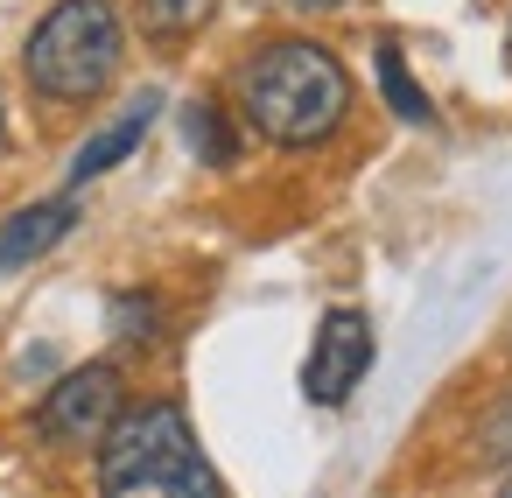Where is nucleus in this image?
Instances as JSON below:
<instances>
[{
	"label": "nucleus",
	"mask_w": 512,
	"mask_h": 498,
	"mask_svg": "<svg viewBox=\"0 0 512 498\" xmlns=\"http://www.w3.org/2000/svg\"><path fill=\"white\" fill-rule=\"evenodd\" d=\"M239 106L274 148H316L351 106V71L323 43H267L239 71Z\"/></svg>",
	"instance_id": "nucleus-1"
},
{
	"label": "nucleus",
	"mask_w": 512,
	"mask_h": 498,
	"mask_svg": "<svg viewBox=\"0 0 512 498\" xmlns=\"http://www.w3.org/2000/svg\"><path fill=\"white\" fill-rule=\"evenodd\" d=\"M99 498H225V484L197 449L183 407L148 400L134 414H113V428L99 435Z\"/></svg>",
	"instance_id": "nucleus-2"
},
{
	"label": "nucleus",
	"mask_w": 512,
	"mask_h": 498,
	"mask_svg": "<svg viewBox=\"0 0 512 498\" xmlns=\"http://www.w3.org/2000/svg\"><path fill=\"white\" fill-rule=\"evenodd\" d=\"M120 8L113 0H57L29 36V85L43 99H99L120 71Z\"/></svg>",
	"instance_id": "nucleus-3"
},
{
	"label": "nucleus",
	"mask_w": 512,
	"mask_h": 498,
	"mask_svg": "<svg viewBox=\"0 0 512 498\" xmlns=\"http://www.w3.org/2000/svg\"><path fill=\"white\" fill-rule=\"evenodd\" d=\"M365 372H372V323L358 309H330L316 323V344H309V365H302V393L316 407H344Z\"/></svg>",
	"instance_id": "nucleus-4"
},
{
	"label": "nucleus",
	"mask_w": 512,
	"mask_h": 498,
	"mask_svg": "<svg viewBox=\"0 0 512 498\" xmlns=\"http://www.w3.org/2000/svg\"><path fill=\"white\" fill-rule=\"evenodd\" d=\"M113 414H120V372L78 365L50 386V400L36 407V428H43V442H92L113 428Z\"/></svg>",
	"instance_id": "nucleus-5"
},
{
	"label": "nucleus",
	"mask_w": 512,
	"mask_h": 498,
	"mask_svg": "<svg viewBox=\"0 0 512 498\" xmlns=\"http://www.w3.org/2000/svg\"><path fill=\"white\" fill-rule=\"evenodd\" d=\"M71 225H78V204H71V197H43V204L15 211V218H0V274H15V267L43 260Z\"/></svg>",
	"instance_id": "nucleus-6"
},
{
	"label": "nucleus",
	"mask_w": 512,
	"mask_h": 498,
	"mask_svg": "<svg viewBox=\"0 0 512 498\" xmlns=\"http://www.w3.org/2000/svg\"><path fill=\"white\" fill-rule=\"evenodd\" d=\"M155 113H162V99H155V92H141V99H134V106H127V113L106 127V134H92V141L78 148V162H71V183H92V176L120 169V162L141 148V134L155 127Z\"/></svg>",
	"instance_id": "nucleus-7"
},
{
	"label": "nucleus",
	"mask_w": 512,
	"mask_h": 498,
	"mask_svg": "<svg viewBox=\"0 0 512 498\" xmlns=\"http://www.w3.org/2000/svg\"><path fill=\"white\" fill-rule=\"evenodd\" d=\"M183 141H190L211 169H225V162L239 155V134H232V120H225L211 99H190V106H183Z\"/></svg>",
	"instance_id": "nucleus-8"
},
{
	"label": "nucleus",
	"mask_w": 512,
	"mask_h": 498,
	"mask_svg": "<svg viewBox=\"0 0 512 498\" xmlns=\"http://www.w3.org/2000/svg\"><path fill=\"white\" fill-rule=\"evenodd\" d=\"M211 15H218V0H141V29H148L155 43H183V36H197Z\"/></svg>",
	"instance_id": "nucleus-9"
},
{
	"label": "nucleus",
	"mask_w": 512,
	"mask_h": 498,
	"mask_svg": "<svg viewBox=\"0 0 512 498\" xmlns=\"http://www.w3.org/2000/svg\"><path fill=\"white\" fill-rule=\"evenodd\" d=\"M379 85H386V106H393L400 120H414V127H428V120H435V106L421 99V85H414V71H407L400 43H379Z\"/></svg>",
	"instance_id": "nucleus-10"
},
{
	"label": "nucleus",
	"mask_w": 512,
	"mask_h": 498,
	"mask_svg": "<svg viewBox=\"0 0 512 498\" xmlns=\"http://www.w3.org/2000/svg\"><path fill=\"white\" fill-rule=\"evenodd\" d=\"M113 330L120 337H155V295H120L113 302Z\"/></svg>",
	"instance_id": "nucleus-11"
},
{
	"label": "nucleus",
	"mask_w": 512,
	"mask_h": 498,
	"mask_svg": "<svg viewBox=\"0 0 512 498\" xmlns=\"http://www.w3.org/2000/svg\"><path fill=\"white\" fill-rule=\"evenodd\" d=\"M484 456L512 463V400H498V407H491V421H484Z\"/></svg>",
	"instance_id": "nucleus-12"
},
{
	"label": "nucleus",
	"mask_w": 512,
	"mask_h": 498,
	"mask_svg": "<svg viewBox=\"0 0 512 498\" xmlns=\"http://www.w3.org/2000/svg\"><path fill=\"white\" fill-rule=\"evenodd\" d=\"M288 8H309V15H323V8H344V0H288Z\"/></svg>",
	"instance_id": "nucleus-13"
}]
</instances>
